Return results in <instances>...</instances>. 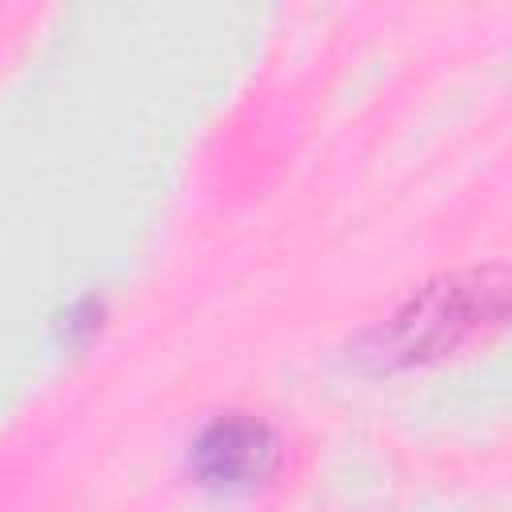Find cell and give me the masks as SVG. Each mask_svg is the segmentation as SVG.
I'll list each match as a JSON object with an SVG mask.
<instances>
[{"label": "cell", "mask_w": 512, "mask_h": 512, "mask_svg": "<svg viewBox=\"0 0 512 512\" xmlns=\"http://www.w3.org/2000/svg\"><path fill=\"white\" fill-rule=\"evenodd\" d=\"M200 452H204V464L216 480H240L248 472L260 476V464L268 456V440L252 424H220L204 436Z\"/></svg>", "instance_id": "6da1fadb"}]
</instances>
